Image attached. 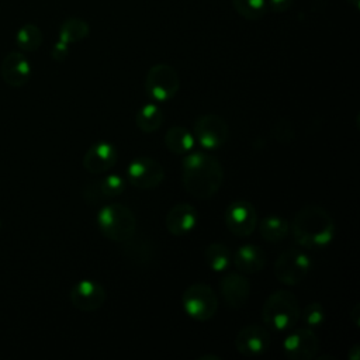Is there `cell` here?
I'll list each match as a JSON object with an SVG mask.
<instances>
[{"label":"cell","mask_w":360,"mask_h":360,"mask_svg":"<svg viewBox=\"0 0 360 360\" xmlns=\"http://www.w3.org/2000/svg\"><path fill=\"white\" fill-rule=\"evenodd\" d=\"M224 181L222 165L205 152H188L181 160V183L197 200L214 197Z\"/></svg>","instance_id":"obj_1"},{"label":"cell","mask_w":360,"mask_h":360,"mask_svg":"<svg viewBox=\"0 0 360 360\" xmlns=\"http://www.w3.org/2000/svg\"><path fill=\"white\" fill-rule=\"evenodd\" d=\"M297 245L307 249L328 246L335 236V222L329 211L316 204H308L297 211L290 225Z\"/></svg>","instance_id":"obj_2"},{"label":"cell","mask_w":360,"mask_h":360,"mask_svg":"<svg viewBox=\"0 0 360 360\" xmlns=\"http://www.w3.org/2000/svg\"><path fill=\"white\" fill-rule=\"evenodd\" d=\"M300 312L298 298L288 290H277L263 302L262 319L271 330L284 332L295 326Z\"/></svg>","instance_id":"obj_3"},{"label":"cell","mask_w":360,"mask_h":360,"mask_svg":"<svg viewBox=\"0 0 360 360\" xmlns=\"http://www.w3.org/2000/svg\"><path fill=\"white\" fill-rule=\"evenodd\" d=\"M97 225L107 239L122 243L136 232V217L127 205L111 202L100 208Z\"/></svg>","instance_id":"obj_4"},{"label":"cell","mask_w":360,"mask_h":360,"mask_svg":"<svg viewBox=\"0 0 360 360\" xmlns=\"http://www.w3.org/2000/svg\"><path fill=\"white\" fill-rule=\"evenodd\" d=\"M180 89L177 70L167 63H155L145 76V93L153 101H169Z\"/></svg>","instance_id":"obj_5"},{"label":"cell","mask_w":360,"mask_h":360,"mask_svg":"<svg viewBox=\"0 0 360 360\" xmlns=\"http://www.w3.org/2000/svg\"><path fill=\"white\" fill-rule=\"evenodd\" d=\"M181 304L186 314L198 322L210 321L218 309V298L214 290L205 283L188 285L181 295Z\"/></svg>","instance_id":"obj_6"},{"label":"cell","mask_w":360,"mask_h":360,"mask_svg":"<svg viewBox=\"0 0 360 360\" xmlns=\"http://www.w3.org/2000/svg\"><path fill=\"white\" fill-rule=\"evenodd\" d=\"M311 259L298 248L283 250L274 263V276L284 285H297L311 270Z\"/></svg>","instance_id":"obj_7"},{"label":"cell","mask_w":360,"mask_h":360,"mask_svg":"<svg viewBox=\"0 0 360 360\" xmlns=\"http://www.w3.org/2000/svg\"><path fill=\"white\" fill-rule=\"evenodd\" d=\"M224 222L232 235L238 238L250 236L257 226L256 208L245 200L232 201L225 208Z\"/></svg>","instance_id":"obj_8"},{"label":"cell","mask_w":360,"mask_h":360,"mask_svg":"<svg viewBox=\"0 0 360 360\" xmlns=\"http://www.w3.org/2000/svg\"><path fill=\"white\" fill-rule=\"evenodd\" d=\"M194 136L202 148L218 149L228 141L229 127L221 115L208 112L195 120Z\"/></svg>","instance_id":"obj_9"},{"label":"cell","mask_w":360,"mask_h":360,"mask_svg":"<svg viewBox=\"0 0 360 360\" xmlns=\"http://www.w3.org/2000/svg\"><path fill=\"white\" fill-rule=\"evenodd\" d=\"M127 179L138 190H152L163 181L165 170L156 159L138 156L128 165Z\"/></svg>","instance_id":"obj_10"},{"label":"cell","mask_w":360,"mask_h":360,"mask_svg":"<svg viewBox=\"0 0 360 360\" xmlns=\"http://www.w3.org/2000/svg\"><path fill=\"white\" fill-rule=\"evenodd\" d=\"M283 350L291 360H311L319 350V340L311 328H300L285 336Z\"/></svg>","instance_id":"obj_11"},{"label":"cell","mask_w":360,"mask_h":360,"mask_svg":"<svg viewBox=\"0 0 360 360\" xmlns=\"http://www.w3.org/2000/svg\"><path fill=\"white\" fill-rule=\"evenodd\" d=\"M271 346L270 332L264 326L248 325L243 326L236 338L235 347L236 350L246 357H257L266 353Z\"/></svg>","instance_id":"obj_12"},{"label":"cell","mask_w":360,"mask_h":360,"mask_svg":"<svg viewBox=\"0 0 360 360\" xmlns=\"http://www.w3.org/2000/svg\"><path fill=\"white\" fill-rule=\"evenodd\" d=\"M125 190V180L120 174H108L89 181L83 187V200L89 205H97L121 195Z\"/></svg>","instance_id":"obj_13"},{"label":"cell","mask_w":360,"mask_h":360,"mask_svg":"<svg viewBox=\"0 0 360 360\" xmlns=\"http://www.w3.org/2000/svg\"><path fill=\"white\" fill-rule=\"evenodd\" d=\"M105 297L104 287L94 280H80L69 292L72 305L83 312H91L101 308L105 302Z\"/></svg>","instance_id":"obj_14"},{"label":"cell","mask_w":360,"mask_h":360,"mask_svg":"<svg viewBox=\"0 0 360 360\" xmlns=\"http://www.w3.org/2000/svg\"><path fill=\"white\" fill-rule=\"evenodd\" d=\"M0 76L10 87H22L31 77V63L22 52L11 51L1 60Z\"/></svg>","instance_id":"obj_15"},{"label":"cell","mask_w":360,"mask_h":360,"mask_svg":"<svg viewBox=\"0 0 360 360\" xmlns=\"http://www.w3.org/2000/svg\"><path fill=\"white\" fill-rule=\"evenodd\" d=\"M118 153L112 143L100 141L93 143L83 156V167L91 174H103L117 163Z\"/></svg>","instance_id":"obj_16"},{"label":"cell","mask_w":360,"mask_h":360,"mask_svg":"<svg viewBox=\"0 0 360 360\" xmlns=\"http://www.w3.org/2000/svg\"><path fill=\"white\" fill-rule=\"evenodd\" d=\"M219 290L228 307L238 309L245 307L249 300L250 283L245 276L236 271H229L221 278Z\"/></svg>","instance_id":"obj_17"},{"label":"cell","mask_w":360,"mask_h":360,"mask_svg":"<svg viewBox=\"0 0 360 360\" xmlns=\"http://www.w3.org/2000/svg\"><path fill=\"white\" fill-rule=\"evenodd\" d=\"M197 221V210L191 204L179 202L167 211L165 225L173 236H184L195 228Z\"/></svg>","instance_id":"obj_18"},{"label":"cell","mask_w":360,"mask_h":360,"mask_svg":"<svg viewBox=\"0 0 360 360\" xmlns=\"http://www.w3.org/2000/svg\"><path fill=\"white\" fill-rule=\"evenodd\" d=\"M121 250L122 255L136 266H146L153 259V243L142 233L135 232L129 239L124 240Z\"/></svg>","instance_id":"obj_19"},{"label":"cell","mask_w":360,"mask_h":360,"mask_svg":"<svg viewBox=\"0 0 360 360\" xmlns=\"http://www.w3.org/2000/svg\"><path fill=\"white\" fill-rule=\"evenodd\" d=\"M233 264L240 273H259L266 266V253L256 245H242L233 255Z\"/></svg>","instance_id":"obj_20"},{"label":"cell","mask_w":360,"mask_h":360,"mask_svg":"<svg viewBox=\"0 0 360 360\" xmlns=\"http://www.w3.org/2000/svg\"><path fill=\"white\" fill-rule=\"evenodd\" d=\"M260 236L270 243H278L284 240L290 233V222L276 214H270L259 222Z\"/></svg>","instance_id":"obj_21"},{"label":"cell","mask_w":360,"mask_h":360,"mask_svg":"<svg viewBox=\"0 0 360 360\" xmlns=\"http://www.w3.org/2000/svg\"><path fill=\"white\" fill-rule=\"evenodd\" d=\"M165 145L173 155L184 156L191 152L194 146V136L187 128L181 125H173L165 135Z\"/></svg>","instance_id":"obj_22"},{"label":"cell","mask_w":360,"mask_h":360,"mask_svg":"<svg viewBox=\"0 0 360 360\" xmlns=\"http://www.w3.org/2000/svg\"><path fill=\"white\" fill-rule=\"evenodd\" d=\"M90 34V25L79 17H69L66 18L58 32V39L70 45L83 41Z\"/></svg>","instance_id":"obj_23"},{"label":"cell","mask_w":360,"mask_h":360,"mask_svg":"<svg viewBox=\"0 0 360 360\" xmlns=\"http://www.w3.org/2000/svg\"><path fill=\"white\" fill-rule=\"evenodd\" d=\"M162 122H163V111L159 105L153 103L142 105L135 115L136 127L145 134H152L158 131Z\"/></svg>","instance_id":"obj_24"},{"label":"cell","mask_w":360,"mask_h":360,"mask_svg":"<svg viewBox=\"0 0 360 360\" xmlns=\"http://www.w3.org/2000/svg\"><path fill=\"white\" fill-rule=\"evenodd\" d=\"M44 41V34L41 28L35 24H24L15 32L17 46L24 52H35Z\"/></svg>","instance_id":"obj_25"},{"label":"cell","mask_w":360,"mask_h":360,"mask_svg":"<svg viewBox=\"0 0 360 360\" xmlns=\"http://www.w3.org/2000/svg\"><path fill=\"white\" fill-rule=\"evenodd\" d=\"M231 252L226 245L214 242L204 249V260L207 266L214 271H224L231 263Z\"/></svg>","instance_id":"obj_26"},{"label":"cell","mask_w":360,"mask_h":360,"mask_svg":"<svg viewBox=\"0 0 360 360\" xmlns=\"http://www.w3.org/2000/svg\"><path fill=\"white\" fill-rule=\"evenodd\" d=\"M233 10L245 20H260L267 11V0H232Z\"/></svg>","instance_id":"obj_27"},{"label":"cell","mask_w":360,"mask_h":360,"mask_svg":"<svg viewBox=\"0 0 360 360\" xmlns=\"http://www.w3.org/2000/svg\"><path fill=\"white\" fill-rule=\"evenodd\" d=\"M271 135H273V138L276 139L277 143L288 146V145H291L294 142L297 132H295V127H294L292 121L285 118V117H283V118H278L273 124Z\"/></svg>","instance_id":"obj_28"},{"label":"cell","mask_w":360,"mask_h":360,"mask_svg":"<svg viewBox=\"0 0 360 360\" xmlns=\"http://www.w3.org/2000/svg\"><path fill=\"white\" fill-rule=\"evenodd\" d=\"M300 318L302 319L304 325L307 328H319L325 319H326V312L325 308L321 302H309L304 307V309L300 312Z\"/></svg>","instance_id":"obj_29"},{"label":"cell","mask_w":360,"mask_h":360,"mask_svg":"<svg viewBox=\"0 0 360 360\" xmlns=\"http://www.w3.org/2000/svg\"><path fill=\"white\" fill-rule=\"evenodd\" d=\"M69 55V45L62 42V41H56L52 46V51H51V56L55 62H63Z\"/></svg>","instance_id":"obj_30"},{"label":"cell","mask_w":360,"mask_h":360,"mask_svg":"<svg viewBox=\"0 0 360 360\" xmlns=\"http://www.w3.org/2000/svg\"><path fill=\"white\" fill-rule=\"evenodd\" d=\"M294 0H267V8L273 13H284L287 11Z\"/></svg>","instance_id":"obj_31"},{"label":"cell","mask_w":360,"mask_h":360,"mask_svg":"<svg viewBox=\"0 0 360 360\" xmlns=\"http://www.w3.org/2000/svg\"><path fill=\"white\" fill-rule=\"evenodd\" d=\"M350 319H352L353 325L356 328H359V325H360V305L359 304H354L353 308L350 309Z\"/></svg>","instance_id":"obj_32"},{"label":"cell","mask_w":360,"mask_h":360,"mask_svg":"<svg viewBox=\"0 0 360 360\" xmlns=\"http://www.w3.org/2000/svg\"><path fill=\"white\" fill-rule=\"evenodd\" d=\"M347 359H349V360H359V359H360V349H359V345H354V346L349 350Z\"/></svg>","instance_id":"obj_33"},{"label":"cell","mask_w":360,"mask_h":360,"mask_svg":"<svg viewBox=\"0 0 360 360\" xmlns=\"http://www.w3.org/2000/svg\"><path fill=\"white\" fill-rule=\"evenodd\" d=\"M200 360H219V356L215 354H202L201 357H198Z\"/></svg>","instance_id":"obj_34"},{"label":"cell","mask_w":360,"mask_h":360,"mask_svg":"<svg viewBox=\"0 0 360 360\" xmlns=\"http://www.w3.org/2000/svg\"><path fill=\"white\" fill-rule=\"evenodd\" d=\"M347 3H349L356 11L360 10V0H347Z\"/></svg>","instance_id":"obj_35"}]
</instances>
